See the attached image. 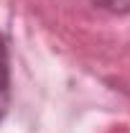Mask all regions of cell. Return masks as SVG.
I'll return each instance as SVG.
<instances>
[{
	"label": "cell",
	"instance_id": "7a4b0ae2",
	"mask_svg": "<svg viewBox=\"0 0 130 133\" xmlns=\"http://www.w3.org/2000/svg\"><path fill=\"white\" fill-rule=\"evenodd\" d=\"M92 3L115 16H130V0H92Z\"/></svg>",
	"mask_w": 130,
	"mask_h": 133
},
{
	"label": "cell",
	"instance_id": "6da1fadb",
	"mask_svg": "<svg viewBox=\"0 0 130 133\" xmlns=\"http://www.w3.org/2000/svg\"><path fill=\"white\" fill-rule=\"evenodd\" d=\"M10 110V64H8V44L0 33V123Z\"/></svg>",
	"mask_w": 130,
	"mask_h": 133
}]
</instances>
